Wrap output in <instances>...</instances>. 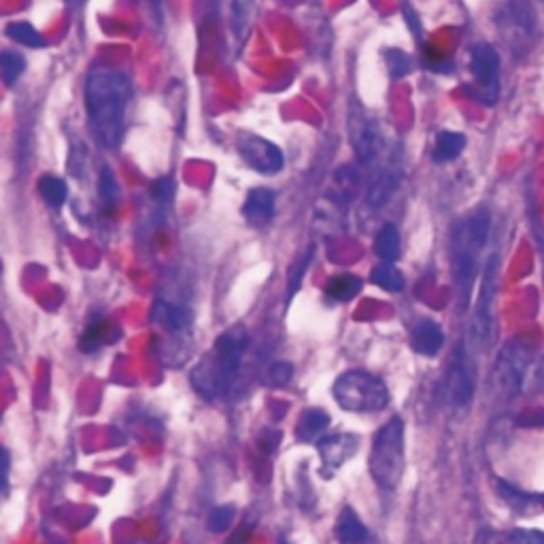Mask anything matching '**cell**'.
<instances>
[{
	"instance_id": "6da1fadb",
	"label": "cell",
	"mask_w": 544,
	"mask_h": 544,
	"mask_svg": "<svg viewBox=\"0 0 544 544\" xmlns=\"http://www.w3.org/2000/svg\"><path fill=\"white\" fill-rule=\"evenodd\" d=\"M132 81L115 68H94L85 81V109L98 145L113 149L122 143L132 102Z\"/></svg>"
},
{
	"instance_id": "7a4b0ae2",
	"label": "cell",
	"mask_w": 544,
	"mask_h": 544,
	"mask_svg": "<svg viewBox=\"0 0 544 544\" xmlns=\"http://www.w3.org/2000/svg\"><path fill=\"white\" fill-rule=\"evenodd\" d=\"M489 232H491L489 211L476 209L459 221L451 234V270L459 313H464L470 304L476 272H479V260L489 241Z\"/></svg>"
},
{
	"instance_id": "3957f363",
	"label": "cell",
	"mask_w": 544,
	"mask_h": 544,
	"mask_svg": "<svg viewBox=\"0 0 544 544\" xmlns=\"http://www.w3.org/2000/svg\"><path fill=\"white\" fill-rule=\"evenodd\" d=\"M249 347V332L245 326H234L221 334L202 362L192 370L190 381L202 398H215L232 385L243 364V355Z\"/></svg>"
},
{
	"instance_id": "277c9868",
	"label": "cell",
	"mask_w": 544,
	"mask_h": 544,
	"mask_svg": "<svg viewBox=\"0 0 544 544\" xmlns=\"http://www.w3.org/2000/svg\"><path fill=\"white\" fill-rule=\"evenodd\" d=\"M404 423L400 417H391L372 440L368 468L372 481L381 489H396L404 474Z\"/></svg>"
},
{
	"instance_id": "5b68a950",
	"label": "cell",
	"mask_w": 544,
	"mask_h": 544,
	"mask_svg": "<svg viewBox=\"0 0 544 544\" xmlns=\"http://www.w3.org/2000/svg\"><path fill=\"white\" fill-rule=\"evenodd\" d=\"M334 400L349 413H377L389 404L387 385L366 370H349L334 383Z\"/></svg>"
},
{
	"instance_id": "8992f818",
	"label": "cell",
	"mask_w": 544,
	"mask_h": 544,
	"mask_svg": "<svg viewBox=\"0 0 544 544\" xmlns=\"http://www.w3.org/2000/svg\"><path fill=\"white\" fill-rule=\"evenodd\" d=\"M532 355L534 347L527 338H513L502 347L491 372V387L500 400L508 402L519 396Z\"/></svg>"
},
{
	"instance_id": "52a82bcc",
	"label": "cell",
	"mask_w": 544,
	"mask_h": 544,
	"mask_svg": "<svg viewBox=\"0 0 544 544\" xmlns=\"http://www.w3.org/2000/svg\"><path fill=\"white\" fill-rule=\"evenodd\" d=\"M498 279H500V258L498 253L489 255V260L483 266V277L479 296H476V309L470 326L472 343L479 349H489L496 336V313H493V304L498 296Z\"/></svg>"
},
{
	"instance_id": "ba28073f",
	"label": "cell",
	"mask_w": 544,
	"mask_h": 544,
	"mask_svg": "<svg viewBox=\"0 0 544 544\" xmlns=\"http://www.w3.org/2000/svg\"><path fill=\"white\" fill-rule=\"evenodd\" d=\"M470 73L476 98L483 105H496L500 98V54L489 43L474 45L470 51Z\"/></svg>"
},
{
	"instance_id": "9c48e42d",
	"label": "cell",
	"mask_w": 544,
	"mask_h": 544,
	"mask_svg": "<svg viewBox=\"0 0 544 544\" xmlns=\"http://www.w3.org/2000/svg\"><path fill=\"white\" fill-rule=\"evenodd\" d=\"M476 389V366L466 347H457L445 379V398L451 406L464 408L472 402Z\"/></svg>"
},
{
	"instance_id": "30bf717a",
	"label": "cell",
	"mask_w": 544,
	"mask_h": 544,
	"mask_svg": "<svg viewBox=\"0 0 544 544\" xmlns=\"http://www.w3.org/2000/svg\"><path fill=\"white\" fill-rule=\"evenodd\" d=\"M349 134H351V147L355 151L357 160L362 164H370L379 156L383 134L379 128V122L372 115H368L364 109L353 107L349 113Z\"/></svg>"
},
{
	"instance_id": "8fae6325",
	"label": "cell",
	"mask_w": 544,
	"mask_h": 544,
	"mask_svg": "<svg viewBox=\"0 0 544 544\" xmlns=\"http://www.w3.org/2000/svg\"><path fill=\"white\" fill-rule=\"evenodd\" d=\"M236 147L243 162L262 175H277L283 168V151L264 136L245 134L238 139Z\"/></svg>"
},
{
	"instance_id": "7c38bea8",
	"label": "cell",
	"mask_w": 544,
	"mask_h": 544,
	"mask_svg": "<svg viewBox=\"0 0 544 544\" xmlns=\"http://www.w3.org/2000/svg\"><path fill=\"white\" fill-rule=\"evenodd\" d=\"M317 447H319L321 462L330 470H336L357 453V449H360V438H357L355 434H332V436L321 438L317 442Z\"/></svg>"
},
{
	"instance_id": "4fadbf2b",
	"label": "cell",
	"mask_w": 544,
	"mask_h": 544,
	"mask_svg": "<svg viewBox=\"0 0 544 544\" xmlns=\"http://www.w3.org/2000/svg\"><path fill=\"white\" fill-rule=\"evenodd\" d=\"M243 217L251 228H266L275 219V192L266 187H255L245 198Z\"/></svg>"
},
{
	"instance_id": "5bb4252c",
	"label": "cell",
	"mask_w": 544,
	"mask_h": 544,
	"mask_svg": "<svg viewBox=\"0 0 544 544\" xmlns=\"http://www.w3.org/2000/svg\"><path fill=\"white\" fill-rule=\"evenodd\" d=\"M411 345L419 355L434 357L445 345V332L432 319L417 321L411 330Z\"/></svg>"
},
{
	"instance_id": "9a60e30c",
	"label": "cell",
	"mask_w": 544,
	"mask_h": 544,
	"mask_svg": "<svg viewBox=\"0 0 544 544\" xmlns=\"http://www.w3.org/2000/svg\"><path fill=\"white\" fill-rule=\"evenodd\" d=\"M398 187H400V170L396 166L383 168L368 187L366 204L370 209H383L385 204L394 198Z\"/></svg>"
},
{
	"instance_id": "2e32d148",
	"label": "cell",
	"mask_w": 544,
	"mask_h": 544,
	"mask_svg": "<svg viewBox=\"0 0 544 544\" xmlns=\"http://www.w3.org/2000/svg\"><path fill=\"white\" fill-rule=\"evenodd\" d=\"M151 321H153V323H158L160 328H164V330L170 332V334H181V332H185V330H190L192 315L187 313V311L183 309V306H177V304H170V302L158 300L156 304H153Z\"/></svg>"
},
{
	"instance_id": "e0dca14e",
	"label": "cell",
	"mask_w": 544,
	"mask_h": 544,
	"mask_svg": "<svg viewBox=\"0 0 544 544\" xmlns=\"http://www.w3.org/2000/svg\"><path fill=\"white\" fill-rule=\"evenodd\" d=\"M255 5L253 0H228V24L234 41L241 45L253 26Z\"/></svg>"
},
{
	"instance_id": "ac0fdd59",
	"label": "cell",
	"mask_w": 544,
	"mask_h": 544,
	"mask_svg": "<svg viewBox=\"0 0 544 544\" xmlns=\"http://www.w3.org/2000/svg\"><path fill=\"white\" fill-rule=\"evenodd\" d=\"M334 536L340 544H364L368 538L364 521L355 515L353 508H345L336 519Z\"/></svg>"
},
{
	"instance_id": "d6986e66",
	"label": "cell",
	"mask_w": 544,
	"mask_h": 544,
	"mask_svg": "<svg viewBox=\"0 0 544 544\" xmlns=\"http://www.w3.org/2000/svg\"><path fill=\"white\" fill-rule=\"evenodd\" d=\"M330 415L326 411H319V408H309L304 411L296 425V438L300 442H319L323 432L328 430Z\"/></svg>"
},
{
	"instance_id": "ffe728a7",
	"label": "cell",
	"mask_w": 544,
	"mask_h": 544,
	"mask_svg": "<svg viewBox=\"0 0 544 544\" xmlns=\"http://www.w3.org/2000/svg\"><path fill=\"white\" fill-rule=\"evenodd\" d=\"M400 232L394 224H385L374 238V253L379 255L383 262L394 264L400 258Z\"/></svg>"
},
{
	"instance_id": "44dd1931",
	"label": "cell",
	"mask_w": 544,
	"mask_h": 544,
	"mask_svg": "<svg viewBox=\"0 0 544 544\" xmlns=\"http://www.w3.org/2000/svg\"><path fill=\"white\" fill-rule=\"evenodd\" d=\"M464 147H466V136L462 132L445 130L436 136L432 156L436 162H451L464 151Z\"/></svg>"
},
{
	"instance_id": "7402d4cb",
	"label": "cell",
	"mask_w": 544,
	"mask_h": 544,
	"mask_svg": "<svg viewBox=\"0 0 544 544\" xmlns=\"http://www.w3.org/2000/svg\"><path fill=\"white\" fill-rule=\"evenodd\" d=\"M362 292V279L355 275L332 277L326 285V294L336 302H349Z\"/></svg>"
},
{
	"instance_id": "603a6c76",
	"label": "cell",
	"mask_w": 544,
	"mask_h": 544,
	"mask_svg": "<svg viewBox=\"0 0 544 544\" xmlns=\"http://www.w3.org/2000/svg\"><path fill=\"white\" fill-rule=\"evenodd\" d=\"M498 496L513 506L517 513L519 510H534L540 504H544V496H536V493H525L508 483H498Z\"/></svg>"
},
{
	"instance_id": "cb8c5ba5",
	"label": "cell",
	"mask_w": 544,
	"mask_h": 544,
	"mask_svg": "<svg viewBox=\"0 0 544 544\" xmlns=\"http://www.w3.org/2000/svg\"><path fill=\"white\" fill-rule=\"evenodd\" d=\"M370 281L374 285H379L381 289H385V292H402L404 289V277L402 272L389 262H381L379 266H374L372 272H370Z\"/></svg>"
},
{
	"instance_id": "d4e9b609",
	"label": "cell",
	"mask_w": 544,
	"mask_h": 544,
	"mask_svg": "<svg viewBox=\"0 0 544 544\" xmlns=\"http://www.w3.org/2000/svg\"><path fill=\"white\" fill-rule=\"evenodd\" d=\"M5 32H7V37L11 41L20 43L24 47H30V49L45 47V41L41 37V32L37 28H34L32 24H28V22H11V24H7Z\"/></svg>"
},
{
	"instance_id": "484cf974",
	"label": "cell",
	"mask_w": 544,
	"mask_h": 544,
	"mask_svg": "<svg viewBox=\"0 0 544 544\" xmlns=\"http://www.w3.org/2000/svg\"><path fill=\"white\" fill-rule=\"evenodd\" d=\"M37 187H39L41 198L49 204V207L60 209L62 204L66 202V196H68V192H66V183H64L60 177H56V175H43V177L39 179Z\"/></svg>"
},
{
	"instance_id": "4316f807",
	"label": "cell",
	"mask_w": 544,
	"mask_h": 544,
	"mask_svg": "<svg viewBox=\"0 0 544 544\" xmlns=\"http://www.w3.org/2000/svg\"><path fill=\"white\" fill-rule=\"evenodd\" d=\"M313 253H315V247L311 245L309 249H306L300 258L294 262V266L289 268V277H287V294H285V304L292 302V298L296 296V292L302 285V279H304V272L309 270L311 262H313Z\"/></svg>"
},
{
	"instance_id": "83f0119b",
	"label": "cell",
	"mask_w": 544,
	"mask_h": 544,
	"mask_svg": "<svg viewBox=\"0 0 544 544\" xmlns=\"http://www.w3.org/2000/svg\"><path fill=\"white\" fill-rule=\"evenodd\" d=\"M0 71H3L7 88H13L26 71V60L20 54H15V51H5V54L0 56Z\"/></svg>"
},
{
	"instance_id": "f1b7e54d",
	"label": "cell",
	"mask_w": 544,
	"mask_h": 544,
	"mask_svg": "<svg viewBox=\"0 0 544 544\" xmlns=\"http://www.w3.org/2000/svg\"><path fill=\"white\" fill-rule=\"evenodd\" d=\"M117 196H119V187H117V181H115L113 173L109 168H102V173H100V200L105 202V207L109 211L115 209Z\"/></svg>"
},
{
	"instance_id": "f546056e",
	"label": "cell",
	"mask_w": 544,
	"mask_h": 544,
	"mask_svg": "<svg viewBox=\"0 0 544 544\" xmlns=\"http://www.w3.org/2000/svg\"><path fill=\"white\" fill-rule=\"evenodd\" d=\"M292 377H294V366L287 362H277L266 370L264 383L268 387H285L289 381H292Z\"/></svg>"
},
{
	"instance_id": "4dcf8cb0",
	"label": "cell",
	"mask_w": 544,
	"mask_h": 544,
	"mask_svg": "<svg viewBox=\"0 0 544 544\" xmlns=\"http://www.w3.org/2000/svg\"><path fill=\"white\" fill-rule=\"evenodd\" d=\"M234 506H217L211 510V515H209V530L213 534H221V532H226L228 527L232 525L234 521Z\"/></svg>"
},
{
	"instance_id": "1f68e13d",
	"label": "cell",
	"mask_w": 544,
	"mask_h": 544,
	"mask_svg": "<svg viewBox=\"0 0 544 544\" xmlns=\"http://www.w3.org/2000/svg\"><path fill=\"white\" fill-rule=\"evenodd\" d=\"M387 64H389V73H391V77H396V79L408 75V73H411V68H413L411 58H408V56L404 54V51H400V49H391V51H387Z\"/></svg>"
},
{
	"instance_id": "d6a6232c",
	"label": "cell",
	"mask_w": 544,
	"mask_h": 544,
	"mask_svg": "<svg viewBox=\"0 0 544 544\" xmlns=\"http://www.w3.org/2000/svg\"><path fill=\"white\" fill-rule=\"evenodd\" d=\"M151 196L156 198L158 202H168L170 196H173V181L170 179H158L156 183L151 185Z\"/></svg>"
},
{
	"instance_id": "836d02e7",
	"label": "cell",
	"mask_w": 544,
	"mask_h": 544,
	"mask_svg": "<svg viewBox=\"0 0 544 544\" xmlns=\"http://www.w3.org/2000/svg\"><path fill=\"white\" fill-rule=\"evenodd\" d=\"M476 544H517L513 534H500V532H483L476 540Z\"/></svg>"
},
{
	"instance_id": "e575fe53",
	"label": "cell",
	"mask_w": 544,
	"mask_h": 544,
	"mask_svg": "<svg viewBox=\"0 0 544 544\" xmlns=\"http://www.w3.org/2000/svg\"><path fill=\"white\" fill-rule=\"evenodd\" d=\"M513 538L517 544H544V534L538 530H517Z\"/></svg>"
},
{
	"instance_id": "d590c367",
	"label": "cell",
	"mask_w": 544,
	"mask_h": 544,
	"mask_svg": "<svg viewBox=\"0 0 544 544\" xmlns=\"http://www.w3.org/2000/svg\"><path fill=\"white\" fill-rule=\"evenodd\" d=\"M66 3H68V5H73V7H77V5H83L85 0H66Z\"/></svg>"
},
{
	"instance_id": "8d00e7d4",
	"label": "cell",
	"mask_w": 544,
	"mask_h": 544,
	"mask_svg": "<svg viewBox=\"0 0 544 544\" xmlns=\"http://www.w3.org/2000/svg\"><path fill=\"white\" fill-rule=\"evenodd\" d=\"M283 544H289V542H283Z\"/></svg>"
}]
</instances>
